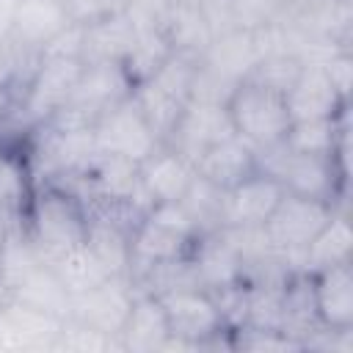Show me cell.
I'll list each match as a JSON object with an SVG mask.
<instances>
[{
  "label": "cell",
  "instance_id": "1",
  "mask_svg": "<svg viewBox=\"0 0 353 353\" xmlns=\"http://www.w3.org/2000/svg\"><path fill=\"white\" fill-rule=\"evenodd\" d=\"M226 110L237 138H243L254 149L279 143L287 135L290 113L284 94L270 91L259 83L240 80L226 99Z\"/></svg>",
  "mask_w": 353,
  "mask_h": 353
},
{
  "label": "cell",
  "instance_id": "2",
  "mask_svg": "<svg viewBox=\"0 0 353 353\" xmlns=\"http://www.w3.org/2000/svg\"><path fill=\"white\" fill-rule=\"evenodd\" d=\"M196 234V226L188 215V210L179 201H160L154 204L141 221L135 234L130 237V248H132V262L152 268L157 262H168V259H179L188 240Z\"/></svg>",
  "mask_w": 353,
  "mask_h": 353
},
{
  "label": "cell",
  "instance_id": "3",
  "mask_svg": "<svg viewBox=\"0 0 353 353\" xmlns=\"http://www.w3.org/2000/svg\"><path fill=\"white\" fill-rule=\"evenodd\" d=\"M331 218L328 201L320 199H306V196H295V193H284L279 207L273 210V215L265 221V234L270 240V245L276 251H281L287 268L290 259L298 256L303 265V248L312 243V237L325 226V221Z\"/></svg>",
  "mask_w": 353,
  "mask_h": 353
},
{
  "label": "cell",
  "instance_id": "4",
  "mask_svg": "<svg viewBox=\"0 0 353 353\" xmlns=\"http://www.w3.org/2000/svg\"><path fill=\"white\" fill-rule=\"evenodd\" d=\"M83 237H85V218L72 196L47 193L36 201L30 240L47 265L61 254L83 245Z\"/></svg>",
  "mask_w": 353,
  "mask_h": 353
},
{
  "label": "cell",
  "instance_id": "5",
  "mask_svg": "<svg viewBox=\"0 0 353 353\" xmlns=\"http://www.w3.org/2000/svg\"><path fill=\"white\" fill-rule=\"evenodd\" d=\"M94 141H97V152L124 154L138 163H143L160 143V138L152 132L149 121L143 119L138 102L127 97L110 105L94 121Z\"/></svg>",
  "mask_w": 353,
  "mask_h": 353
},
{
  "label": "cell",
  "instance_id": "6",
  "mask_svg": "<svg viewBox=\"0 0 353 353\" xmlns=\"http://www.w3.org/2000/svg\"><path fill=\"white\" fill-rule=\"evenodd\" d=\"M83 69V58H41L25 97V116L33 121H47L52 113H58L69 102Z\"/></svg>",
  "mask_w": 353,
  "mask_h": 353
},
{
  "label": "cell",
  "instance_id": "7",
  "mask_svg": "<svg viewBox=\"0 0 353 353\" xmlns=\"http://www.w3.org/2000/svg\"><path fill=\"white\" fill-rule=\"evenodd\" d=\"M132 292L130 287L121 281V276H110L105 281H99L97 287L80 292L72 298V314L66 320L83 323L105 336H116L121 334L127 314L132 309Z\"/></svg>",
  "mask_w": 353,
  "mask_h": 353
},
{
  "label": "cell",
  "instance_id": "8",
  "mask_svg": "<svg viewBox=\"0 0 353 353\" xmlns=\"http://www.w3.org/2000/svg\"><path fill=\"white\" fill-rule=\"evenodd\" d=\"M157 298L163 301V309L168 317V331L176 339H185L190 345H201L204 339L215 336L223 325L218 303L201 287L174 290V292H165Z\"/></svg>",
  "mask_w": 353,
  "mask_h": 353
},
{
  "label": "cell",
  "instance_id": "9",
  "mask_svg": "<svg viewBox=\"0 0 353 353\" xmlns=\"http://www.w3.org/2000/svg\"><path fill=\"white\" fill-rule=\"evenodd\" d=\"M284 185L262 171H251L245 179L232 185L223 196V226L254 229L265 226L284 196Z\"/></svg>",
  "mask_w": 353,
  "mask_h": 353
},
{
  "label": "cell",
  "instance_id": "10",
  "mask_svg": "<svg viewBox=\"0 0 353 353\" xmlns=\"http://www.w3.org/2000/svg\"><path fill=\"white\" fill-rule=\"evenodd\" d=\"M232 135H237V132L232 127L226 105L188 99V105H185V110H182V116H179V121H176V127L171 130L168 138L174 141L171 149H176L190 163H196L204 149H210L212 143L226 141Z\"/></svg>",
  "mask_w": 353,
  "mask_h": 353
},
{
  "label": "cell",
  "instance_id": "11",
  "mask_svg": "<svg viewBox=\"0 0 353 353\" xmlns=\"http://www.w3.org/2000/svg\"><path fill=\"white\" fill-rule=\"evenodd\" d=\"M61 323L63 320L11 295V301L0 306V347H52Z\"/></svg>",
  "mask_w": 353,
  "mask_h": 353
},
{
  "label": "cell",
  "instance_id": "12",
  "mask_svg": "<svg viewBox=\"0 0 353 353\" xmlns=\"http://www.w3.org/2000/svg\"><path fill=\"white\" fill-rule=\"evenodd\" d=\"M290 121H306V119H334L342 97L328 80L325 69L317 63H306L292 88L284 94Z\"/></svg>",
  "mask_w": 353,
  "mask_h": 353
},
{
  "label": "cell",
  "instance_id": "13",
  "mask_svg": "<svg viewBox=\"0 0 353 353\" xmlns=\"http://www.w3.org/2000/svg\"><path fill=\"white\" fill-rule=\"evenodd\" d=\"M193 176H196L193 163L182 157L176 149H154L141 163V185L154 199V204L179 201L190 188Z\"/></svg>",
  "mask_w": 353,
  "mask_h": 353
},
{
  "label": "cell",
  "instance_id": "14",
  "mask_svg": "<svg viewBox=\"0 0 353 353\" xmlns=\"http://www.w3.org/2000/svg\"><path fill=\"white\" fill-rule=\"evenodd\" d=\"M193 171L199 176H204L207 182L229 190L232 185L245 179L251 171H256L254 146L245 143L237 135H232L226 141H218V143H212L210 149H204L199 154V160L193 163Z\"/></svg>",
  "mask_w": 353,
  "mask_h": 353
},
{
  "label": "cell",
  "instance_id": "15",
  "mask_svg": "<svg viewBox=\"0 0 353 353\" xmlns=\"http://www.w3.org/2000/svg\"><path fill=\"white\" fill-rule=\"evenodd\" d=\"M69 14L61 0H22L11 28V39L25 50L41 52L66 25Z\"/></svg>",
  "mask_w": 353,
  "mask_h": 353
},
{
  "label": "cell",
  "instance_id": "16",
  "mask_svg": "<svg viewBox=\"0 0 353 353\" xmlns=\"http://www.w3.org/2000/svg\"><path fill=\"white\" fill-rule=\"evenodd\" d=\"M314 309L325 328L347 331L353 323V273L350 265H334L317 273Z\"/></svg>",
  "mask_w": 353,
  "mask_h": 353
},
{
  "label": "cell",
  "instance_id": "17",
  "mask_svg": "<svg viewBox=\"0 0 353 353\" xmlns=\"http://www.w3.org/2000/svg\"><path fill=\"white\" fill-rule=\"evenodd\" d=\"M199 284L218 290L226 284H234L240 279V251L226 226L215 229L199 248V256L193 262Z\"/></svg>",
  "mask_w": 353,
  "mask_h": 353
},
{
  "label": "cell",
  "instance_id": "18",
  "mask_svg": "<svg viewBox=\"0 0 353 353\" xmlns=\"http://www.w3.org/2000/svg\"><path fill=\"white\" fill-rule=\"evenodd\" d=\"M83 243L94 254V259L105 268L108 276H124L130 270V259H132L130 237L121 229V223L113 221L110 215L85 218V237H83Z\"/></svg>",
  "mask_w": 353,
  "mask_h": 353
},
{
  "label": "cell",
  "instance_id": "19",
  "mask_svg": "<svg viewBox=\"0 0 353 353\" xmlns=\"http://www.w3.org/2000/svg\"><path fill=\"white\" fill-rule=\"evenodd\" d=\"M119 336L127 350H160L163 342L171 336L163 301L157 295L135 298Z\"/></svg>",
  "mask_w": 353,
  "mask_h": 353
},
{
  "label": "cell",
  "instance_id": "20",
  "mask_svg": "<svg viewBox=\"0 0 353 353\" xmlns=\"http://www.w3.org/2000/svg\"><path fill=\"white\" fill-rule=\"evenodd\" d=\"M91 171L94 193L105 204H127L141 182V163L113 152H99Z\"/></svg>",
  "mask_w": 353,
  "mask_h": 353
},
{
  "label": "cell",
  "instance_id": "21",
  "mask_svg": "<svg viewBox=\"0 0 353 353\" xmlns=\"http://www.w3.org/2000/svg\"><path fill=\"white\" fill-rule=\"evenodd\" d=\"M353 234L342 215H334L325 221V226L312 237V243L303 248V273H320L334 265H345L350 259Z\"/></svg>",
  "mask_w": 353,
  "mask_h": 353
},
{
  "label": "cell",
  "instance_id": "22",
  "mask_svg": "<svg viewBox=\"0 0 353 353\" xmlns=\"http://www.w3.org/2000/svg\"><path fill=\"white\" fill-rule=\"evenodd\" d=\"M11 295L58 317V320H66L72 314V292L63 287V281L55 276V270L47 262L36 273H30Z\"/></svg>",
  "mask_w": 353,
  "mask_h": 353
},
{
  "label": "cell",
  "instance_id": "23",
  "mask_svg": "<svg viewBox=\"0 0 353 353\" xmlns=\"http://www.w3.org/2000/svg\"><path fill=\"white\" fill-rule=\"evenodd\" d=\"M135 102H138L143 119L149 121V127H152V132L157 138H168L171 135V130L176 127V121H179V116H182V110L188 105V99L176 97L165 85H160L154 77L141 83Z\"/></svg>",
  "mask_w": 353,
  "mask_h": 353
},
{
  "label": "cell",
  "instance_id": "24",
  "mask_svg": "<svg viewBox=\"0 0 353 353\" xmlns=\"http://www.w3.org/2000/svg\"><path fill=\"white\" fill-rule=\"evenodd\" d=\"M44 265L30 237H22L19 232H6L0 243V281L8 292H14L30 273H36Z\"/></svg>",
  "mask_w": 353,
  "mask_h": 353
},
{
  "label": "cell",
  "instance_id": "25",
  "mask_svg": "<svg viewBox=\"0 0 353 353\" xmlns=\"http://www.w3.org/2000/svg\"><path fill=\"white\" fill-rule=\"evenodd\" d=\"M339 124L334 119H306V121H290L287 135L281 138L287 149L301 154H325L334 157L339 143Z\"/></svg>",
  "mask_w": 353,
  "mask_h": 353
},
{
  "label": "cell",
  "instance_id": "26",
  "mask_svg": "<svg viewBox=\"0 0 353 353\" xmlns=\"http://www.w3.org/2000/svg\"><path fill=\"white\" fill-rule=\"evenodd\" d=\"M50 268L63 281V287L72 292V298L80 295V292H85V290H91V287H97L99 281L110 279L105 273V268L94 259V254L85 248V243L77 245V248H72V251H66V254H61L58 259H52Z\"/></svg>",
  "mask_w": 353,
  "mask_h": 353
},
{
  "label": "cell",
  "instance_id": "27",
  "mask_svg": "<svg viewBox=\"0 0 353 353\" xmlns=\"http://www.w3.org/2000/svg\"><path fill=\"white\" fill-rule=\"evenodd\" d=\"M223 196H226L223 188L196 174L190 188L179 199V204L188 210L196 229H221L223 226Z\"/></svg>",
  "mask_w": 353,
  "mask_h": 353
},
{
  "label": "cell",
  "instance_id": "28",
  "mask_svg": "<svg viewBox=\"0 0 353 353\" xmlns=\"http://www.w3.org/2000/svg\"><path fill=\"white\" fill-rule=\"evenodd\" d=\"M303 61L295 55V52H268L262 55L251 72L245 74V80L251 83H259L270 91H279V94H287L292 88V83L298 80V74L303 72Z\"/></svg>",
  "mask_w": 353,
  "mask_h": 353
},
{
  "label": "cell",
  "instance_id": "29",
  "mask_svg": "<svg viewBox=\"0 0 353 353\" xmlns=\"http://www.w3.org/2000/svg\"><path fill=\"white\" fill-rule=\"evenodd\" d=\"M22 193H25V174H22V168L11 157L0 154V212H8L11 207H17Z\"/></svg>",
  "mask_w": 353,
  "mask_h": 353
},
{
  "label": "cell",
  "instance_id": "30",
  "mask_svg": "<svg viewBox=\"0 0 353 353\" xmlns=\"http://www.w3.org/2000/svg\"><path fill=\"white\" fill-rule=\"evenodd\" d=\"M22 0H0V36H8L17 19V8Z\"/></svg>",
  "mask_w": 353,
  "mask_h": 353
}]
</instances>
